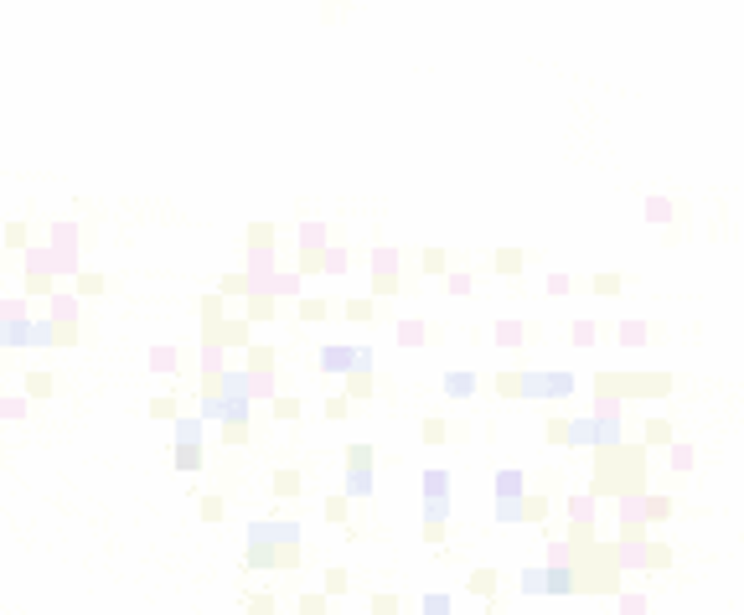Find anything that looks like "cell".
<instances>
[{
	"mask_svg": "<svg viewBox=\"0 0 744 615\" xmlns=\"http://www.w3.org/2000/svg\"><path fill=\"white\" fill-rule=\"evenodd\" d=\"M248 398H254L248 372H217V377H207V388H202V414L207 419H228V424H243V419H248Z\"/></svg>",
	"mask_w": 744,
	"mask_h": 615,
	"instance_id": "6da1fadb",
	"label": "cell"
},
{
	"mask_svg": "<svg viewBox=\"0 0 744 615\" xmlns=\"http://www.w3.org/2000/svg\"><path fill=\"white\" fill-rule=\"evenodd\" d=\"M285 543H300V528L295 522H254L248 528V564H289V548Z\"/></svg>",
	"mask_w": 744,
	"mask_h": 615,
	"instance_id": "7a4b0ae2",
	"label": "cell"
},
{
	"mask_svg": "<svg viewBox=\"0 0 744 615\" xmlns=\"http://www.w3.org/2000/svg\"><path fill=\"white\" fill-rule=\"evenodd\" d=\"M321 368H326V372H347V368H352V372H367V368H372V352H367V347H326V352H321Z\"/></svg>",
	"mask_w": 744,
	"mask_h": 615,
	"instance_id": "3957f363",
	"label": "cell"
},
{
	"mask_svg": "<svg viewBox=\"0 0 744 615\" xmlns=\"http://www.w3.org/2000/svg\"><path fill=\"white\" fill-rule=\"evenodd\" d=\"M574 569H564V564H553V569H543V590H553V595H568L574 590Z\"/></svg>",
	"mask_w": 744,
	"mask_h": 615,
	"instance_id": "277c9868",
	"label": "cell"
},
{
	"mask_svg": "<svg viewBox=\"0 0 744 615\" xmlns=\"http://www.w3.org/2000/svg\"><path fill=\"white\" fill-rule=\"evenodd\" d=\"M471 388H475V377H471V372H450V377H445V393H455V398H465Z\"/></svg>",
	"mask_w": 744,
	"mask_h": 615,
	"instance_id": "5b68a950",
	"label": "cell"
},
{
	"mask_svg": "<svg viewBox=\"0 0 744 615\" xmlns=\"http://www.w3.org/2000/svg\"><path fill=\"white\" fill-rule=\"evenodd\" d=\"M367 486H372V470H367V465H352V476H347V491H357V496H362Z\"/></svg>",
	"mask_w": 744,
	"mask_h": 615,
	"instance_id": "8992f818",
	"label": "cell"
},
{
	"mask_svg": "<svg viewBox=\"0 0 744 615\" xmlns=\"http://www.w3.org/2000/svg\"><path fill=\"white\" fill-rule=\"evenodd\" d=\"M274 491H279V496L300 491V476H295V470H279V476H274Z\"/></svg>",
	"mask_w": 744,
	"mask_h": 615,
	"instance_id": "52a82bcc",
	"label": "cell"
},
{
	"mask_svg": "<svg viewBox=\"0 0 744 615\" xmlns=\"http://www.w3.org/2000/svg\"><path fill=\"white\" fill-rule=\"evenodd\" d=\"M176 465H181V470H196V465H202V450H196V444H181Z\"/></svg>",
	"mask_w": 744,
	"mask_h": 615,
	"instance_id": "ba28073f",
	"label": "cell"
},
{
	"mask_svg": "<svg viewBox=\"0 0 744 615\" xmlns=\"http://www.w3.org/2000/svg\"><path fill=\"white\" fill-rule=\"evenodd\" d=\"M496 491H501V496H517V491H522V476H517V470H507V476H496Z\"/></svg>",
	"mask_w": 744,
	"mask_h": 615,
	"instance_id": "9c48e42d",
	"label": "cell"
},
{
	"mask_svg": "<svg viewBox=\"0 0 744 615\" xmlns=\"http://www.w3.org/2000/svg\"><path fill=\"white\" fill-rule=\"evenodd\" d=\"M196 435H202L196 419H181V424H176V440H181V444H196Z\"/></svg>",
	"mask_w": 744,
	"mask_h": 615,
	"instance_id": "30bf717a",
	"label": "cell"
},
{
	"mask_svg": "<svg viewBox=\"0 0 744 615\" xmlns=\"http://www.w3.org/2000/svg\"><path fill=\"white\" fill-rule=\"evenodd\" d=\"M398 336L414 347V342H424V326H419V321H403V326H398Z\"/></svg>",
	"mask_w": 744,
	"mask_h": 615,
	"instance_id": "8fae6325",
	"label": "cell"
},
{
	"mask_svg": "<svg viewBox=\"0 0 744 615\" xmlns=\"http://www.w3.org/2000/svg\"><path fill=\"white\" fill-rule=\"evenodd\" d=\"M491 584H496V574H491V569H475V579H471V590H481V595H491Z\"/></svg>",
	"mask_w": 744,
	"mask_h": 615,
	"instance_id": "7c38bea8",
	"label": "cell"
},
{
	"mask_svg": "<svg viewBox=\"0 0 744 615\" xmlns=\"http://www.w3.org/2000/svg\"><path fill=\"white\" fill-rule=\"evenodd\" d=\"M522 590H527V595L543 590V569H522Z\"/></svg>",
	"mask_w": 744,
	"mask_h": 615,
	"instance_id": "4fadbf2b",
	"label": "cell"
},
{
	"mask_svg": "<svg viewBox=\"0 0 744 615\" xmlns=\"http://www.w3.org/2000/svg\"><path fill=\"white\" fill-rule=\"evenodd\" d=\"M202 517H207V522L222 517V502H217V496H202Z\"/></svg>",
	"mask_w": 744,
	"mask_h": 615,
	"instance_id": "5bb4252c",
	"label": "cell"
},
{
	"mask_svg": "<svg viewBox=\"0 0 744 615\" xmlns=\"http://www.w3.org/2000/svg\"><path fill=\"white\" fill-rule=\"evenodd\" d=\"M445 610H450L445 595H429V600H424V615H445Z\"/></svg>",
	"mask_w": 744,
	"mask_h": 615,
	"instance_id": "9a60e30c",
	"label": "cell"
},
{
	"mask_svg": "<svg viewBox=\"0 0 744 615\" xmlns=\"http://www.w3.org/2000/svg\"><path fill=\"white\" fill-rule=\"evenodd\" d=\"M326 590H347V569H331L326 574Z\"/></svg>",
	"mask_w": 744,
	"mask_h": 615,
	"instance_id": "2e32d148",
	"label": "cell"
},
{
	"mask_svg": "<svg viewBox=\"0 0 744 615\" xmlns=\"http://www.w3.org/2000/svg\"><path fill=\"white\" fill-rule=\"evenodd\" d=\"M326 517H331V522H341V517H347V502H336V496H331V502H326Z\"/></svg>",
	"mask_w": 744,
	"mask_h": 615,
	"instance_id": "e0dca14e",
	"label": "cell"
},
{
	"mask_svg": "<svg viewBox=\"0 0 744 615\" xmlns=\"http://www.w3.org/2000/svg\"><path fill=\"white\" fill-rule=\"evenodd\" d=\"M274 409L285 414V419H295V414H300V403H295V398H274Z\"/></svg>",
	"mask_w": 744,
	"mask_h": 615,
	"instance_id": "ac0fdd59",
	"label": "cell"
}]
</instances>
